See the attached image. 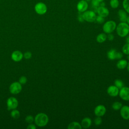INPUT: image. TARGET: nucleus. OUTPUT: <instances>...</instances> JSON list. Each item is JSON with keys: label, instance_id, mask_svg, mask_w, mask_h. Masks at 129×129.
I'll return each mask as SVG.
<instances>
[{"label": "nucleus", "instance_id": "nucleus-1", "mask_svg": "<svg viewBox=\"0 0 129 129\" xmlns=\"http://www.w3.org/2000/svg\"><path fill=\"white\" fill-rule=\"evenodd\" d=\"M49 121L48 116L44 113H38L34 118L35 124L39 127H43L47 125Z\"/></svg>", "mask_w": 129, "mask_h": 129}, {"label": "nucleus", "instance_id": "nucleus-2", "mask_svg": "<svg viewBox=\"0 0 129 129\" xmlns=\"http://www.w3.org/2000/svg\"><path fill=\"white\" fill-rule=\"evenodd\" d=\"M116 32L117 35L121 37H124L129 33V25L125 22L120 23L116 27Z\"/></svg>", "mask_w": 129, "mask_h": 129}, {"label": "nucleus", "instance_id": "nucleus-3", "mask_svg": "<svg viewBox=\"0 0 129 129\" xmlns=\"http://www.w3.org/2000/svg\"><path fill=\"white\" fill-rule=\"evenodd\" d=\"M116 25L114 21H109L106 22L103 26V31L107 34L111 33L116 28Z\"/></svg>", "mask_w": 129, "mask_h": 129}, {"label": "nucleus", "instance_id": "nucleus-4", "mask_svg": "<svg viewBox=\"0 0 129 129\" xmlns=\"http://www.w3.org/2000/svg\"><path fill=\"white\" fill-rule=\"evenodd\" d=\"M22 89V84L19 82H14L12 83L9 87V91L12 94H18L21 92Z\"/></svg>", "mask_w": 129, "mask_h": 129}, {"label": "nucleus", "instance_id": "nucleus-5", "mask_svg": "<svg viewBox=\"0 0 129 129\" xmlns=\"http://www.w3.org/2000/svg\"><path fill=\"white\" fill-rule=\"evenodd\" d=\"M34 10L37 14L42 15L46 13L47 8L44 3L42 2H38L35 5Z\"/></svg>", "mask_w": 129, "mask_h": 129}, {"label": "nucleus", "instance_id": "nucleus-6", "mask_svg": "<svg viewBox=\"0 0 129 129\" xmlns=\"http://www.w3.org/2000/svg\"><path fill=\"white\" fill-rule=\"evenodd\" d=\"M85 21L88 22H93L96 20V15L94 12L92 11H85L82 15Z\"/></svg>", "mask_w": 129, "mask_h": 129}, {"label": "nucleus", "instance_id": "nucleus-7", "mask_svg": "<svg viewBox=\"0 0 129 129\" xmlns=\"http://www.w3.org/2000/svg\"><path fill=\"white\" fill-rule=\"evenodd\" d=\"M18 106V100L14 97H10L7 100V106L8 110L16 109Z\"/></svg>", "mask_w": 129, "mask_h": 129}, {"label": "nucleus", "instance_id": "nucleus-8", "mask_svg": "<svg viewBox=\"0 0 129 129\" xmlns=\"http://www.w3.org/2000/svg\"><path fill=\"white\" fill-rule=\"evenodd\" d=\"M119 97L123 100L129 101V87H123L120 89Z\"/></svg>", "mask_w": 129, "mask_h": 129}, {"label": "nucleus", "instance_id": "nucleus-9", "mask_svg": "<svg viewBox=\"0 0 129 129\" xmlns=\"http://www.w3.org/2000/svg\"><path fill=\"white\" fill-rule=\"evenodd\" d=\"M106 111L105 107L103 105H98L94 109V114L97 116H103Z\"/></svg>", "mask_w": 129, "mask_h": 129}, {"label": "nucleus", "instance_id": "nucleus-10", "mask_svg": "<svg viewBox=\"0 0 129 129\" xmlns=\"http://www.w3.org/2000/svg\"><path fill=\"white\" fill-rule=\"evenodd\" d=\"M23 57V54L19 50H15L13 51L11 54V58L15 62L21 61Z\"/></svg>", "mask_w": 129, "mask_h": 129}, {"label": "nucleus", "instance_id": "nucleus-11", "mask_svg": "<svg viewBox=\"0 0 129 129\" xmlns=\"http://www.w3.org/2000/svg\"><path fill=\"white\" fill-rule=\"evenodd\" d=\"M108 94L111 97H115L118 95L119 89L115 85L110 86L107 89Z\"/></svg>", "mask_w": 129, "mask_h": 129}, {"label": "nucleus", "instance_id": "nucleus-12", "mask_svg": "<svg viewBox=\"0 0 129 129\" xmlns=\"http://www.w3.org/2000/svg\"><path fill=\"white\" fill-rule=\"evenodd\" d=\"M120 115L122 118L125 120L129 119V106L124 105L120 108Z\"/></svg>", "mask_w": 129, "mask_h": 129}, {"label": "nucleus", "instance_id": "nucleus-13", "mask_svg": "<svg viewBox=\"0 0 129 129\" xmlns=\"http://www.w3.org/2000/svg\"><path fill=\"white\" fill-rule=\"evenodd\" d=\"M88 4L86 1L82 0L77 4V9L80 12H83L87 10L88 8Z\"/></svg>", "mask_w": 129, "mask_h": 129}, {"label": "nucleus", "instance_id": "nucleus-14", "mask_svg": "<svg viewBox=\"0 0 129 129\" xmlns=\"http://www.w3.org/2000/svg\"><path fill=\"white\" fill-rule=\"evenodd\" d=\"M97 12L98 15L102 17H106L109 15L108 10L103 6H100L97 9Z\"/></svg>", "mask_w": 129, "mask_h": 129}, {"label": "nucleus", "instance_id": "nucleus-15", "mask_svg": "<svg viewBox=\"0 0 129 129\" xmlns=\"http://www.w3.org/2000/svg\"><path fill=\"white\" fill-rule=\"evenodd\" d=\"M91 123L92 120L90 118L85 117L82 119L81 125L82 126V127H83L84 128H87L91 126Z\"/></svg>", "mask_w": 129, "mask_h": 129}, {"label": "nucleus", "instance_id": "nucleus-16", "mask_svg": "<svg viewBox=\"0 0 129 129\" xmlns=\"http://www.w3.org/2000/svg\"><path fill=\"white\" fill-rule=\"evenodd\" d=\"M118 14L119 16L120 21L121 22H126L127 18L126 12L122 10H119L118 12Z\"/></svg>", "mask_w": 129, "mask_h": 129}, {"label": "nucleus", "instance_id": "nucleus-17", "mask_svg": "<svg viewBox=\"0 0 129 129\" xmlns=\"http://www.w3.org/2000/svg\"><path fill=\"white\" fill-rule=\"evenodd\" d=\"M117 53V52L115 49H111L107 52V57L110 60H114L116 59Z\"/></svg>", "mask_w": 129, "mask_h": 129}, {"label": "nucleus", "instance_id": "nucleus-18", "mask_svg": "<svg viewBox=\"0 0 129 129\" xmlns=\"http://www.w3.org/2000/svg\"><path fill=\"white\" fill-rule=\"evenodd\" d=\"M127 65V62L125 59H121L119 60L116 64V67L118 69L120 70H122L125 69Z\"/></svg>", "mask_w": 129, "mask_h": 129}, {"label": "nucleus", "instance_id": "nucleus-19", "mask_svg": "<svg viewBox=\"0 0 129 129\" xmlns=\"http://www.w3.org/2000/svg\"><path fill=\"white\" fill-rule=\"evenodd\" d=\"M81 125L78 122L74 121L70 123L68 126V129H81Z\"/></svg>", "mask_w": 129, "mask_h": 129}, {"label": "nucleus", "instance_id": "nucleus-20", "mask_svg": "<svg viewBox=\"0 0 129 129\" xmlns=\"http://www.w3.org/2000/svg\"><path fill=\"white\" fill-rule=\"evenodd\" d=\"M107 39V36L105 33H100L97 35L96 40L99 43L104 42Z\"/></svg>", "mask_w": 129, "mask_h": 129}, {"label": "nucleus", "instance_id": "nucleus-21", "mask_svg": "<svg viewBox=\"0 0 129 129\" xmlns=\"http://www.w3.org/2000/svg\"><path fill=\"white\" fill-rule=\"evenodd\" d=\"M11 116L12 118L15 119L19 118L20 116V112L18 110L16 109H13L11 112Z\"/></svg>", "mask_w": 129, "mask_h": 129}, {"label": "nucleus", "instance_id": "nucleus-22", "mask_svg": "<svg viewBox=\"0 0 129 129\" xmlns=\"http://www.w3.org/2000/svg\"><path fill=\"white\" fill-rule=\"evenodd\" d=\"M122 104L118 101H116L114 102L112 105V107L113 108V110H118L119 109H120V108L122 107Z\"/></svg>", "mask_w": 129, "mask_h": 129}, {"label": "nucleus", "instance_id": "nucleus-23", "mask_svg": "<svg viewBox=\"0 0 129 129\" xmlns=\"http://www.w3.org/2000/svg\"><path fill=\"white\" fill-rule=\"evenodd\" d=\"M114 85L117 87L119 89H121L122 87H123L124 84L123 82L119 79H116L114 81Z\"/></svg>", "mask_w": 129, "mask_h": 129}, {"label": "nucleus", "instance_id": "nucleus-24", "mask_svg": "<svg viewBox=\"0 0 129 129\" xmlns=\"http://www.w3.org/2000/svg\"><path fill=\"white\" fill-rule=\"evenodd\" d=\"M122 51L123 53L127 55L129 54V43H127L123 46Z\"/></svg>", "mask_w": 129, "mask_h": 129}, {"label": "nucleus", "instance_id": "nucleus-25", "mask_svg": "<svg viewBox=\"0 0 129 129\" xmlns=\"http://www.w3.org/2000/svg\"><path fill=\"white\" fill-rule=\"evenodd\" d=\"M110 5L112 8L115 9L118 7L119 5V2L118 0H111L110 2Z\"/></svg>", "mask_w": 129, "mask_h": 129}, {"label": "nucleus", "instance_id": "nucleus-26", "mask_svg": "<svg viewBox=\"0 0 129 129\" xmlns=\"http://www.w3.org/2000/svg\"><path fill=\"white\" fill-rule=\"evenodd\" d=\"M123 8L124 10L129 13V0H124L122 3Z\"/></svg>", "mask_w": 129, "mask_h": 129}, {"label": "nucleus", "instance_id": "nucleus-27", "mask_svg": "<svg viewBox=\"0 0 129 129\" xmlns=\"http://www.w3.org/2000/svg\"><path fill=\"white\" fill-rule=\"evenodd\" d=\"M25 121L28 123H31L34 121V118L32 115H28L25 117Z\"/></svg>", "mask_w": 129, "mask_h": 129}, {"label": "nucleus", "instance_id": "nucleus-28", "mask_svg": "<svg viewBox=\"0 0 129 129\" xmlns=\"http://www.w3.org/2000/svg\"><path fill=\"white\" fill-rule=\"evenodd\" d=\"M27 78H26V77L24 76H22L21 77H20L19 79V82L21 84H25L27 83Z\"/></svg>", "mask_w": 129, "mask_h": 129}, {"label": "nucleus", "instance_id": "nucleus-29", "mask_svg": "<svg viewBox=\"0 0 129 129\" xmlns=\"http://www.w3.org/2000/svg\"><path fill=\"white\" fill-rule=\"evenodd\" d=\"M102 119L100 116H97L94 119V123L96 125H99L102 123Z\"/></svg>", "mask_w": 129, "mask_h": 129}, {"label": "nucleus", "instance_id": "nucleus-30", "mask_svg": "<svg viewBox=\"0 0 129 129\" xmlns=\"http://www.w3.org/2000/svg\"><path fill=\"white\" fill-rule=\"evenodd\" d=\"M32 56V53L30 51H26L25 52V53L23 54V57L25 59H30Z\"/></svg>", "mask_w": 129, "mask_h": 129}, {"label": "nucleus", "instance_id": "nucleus-31", "mask_svg": "<svg viewBox=\"0 0 129 129\" xmlns=\"http://www.w3.org/2000/svg\"><path fill=\"white\" fill-rule=\"evenodd\" d=\"M96 21L98 23H102L104 21V17H102L99 15L98 16H96Z\"/></svg>", "mask_w": 129, "mask_h": 129}, {"label": "nucleus", "instance_id": "nucleus-32", "mask_svg": "<svg viewBox=\"0 0 129 129\" xmlns=\"http://www.w3.org/2000/svg\"><path fill=\"white\" fill-rule=\"evenodd\" d=\"M99 2L97 0H92V5L95 8H98L99 6Z\"/></svg>", "mask_w": 129, "mask_h": 129}, {"label": "nucleus", "instance_id": "nucleus-33", "mask_svg": "<svg viewBox=\"0 0 129 129\" xmlns=\"http://www.w3.org/2000/svg\"><path fill=\"white\" fill-rule=\"evenodd\" d=\"M36 126L35 124L31 123H30V124H29V125H28V126L27 127V128L28 129H35L36 128Z\"/></svg>", "mask_w": 129, "mask_h": 129}, {"label": "nucleus", "instance_id": "nucleus-34", "mask_svg": "<svg viewBox=\"0 0 129 129\" xmlns=\"http://www.w3.org/2000/svg\"><path fill=\"white\" fill-rule=\"evenodd\" d=\"M107 38L109 41H112L114 39V36L113 34L109 33L107 36Z\"/></svg>", "mask_w": 129, "mask_h": 129}, {"label": "nucleus", "instance_id": "nucleus-35", "mask_svg": "<svg viewBox=\"0 0 129 129\" xmlns=\"http://www.w3.org/2000/svg\"><path fill=\"white\" fill-rule=\"evenodd\" d=\"M122 57V54L120 52H117L116 55V59H120Z\"/></svg>", "mask_w": 129, "mask_h": 129}, {"label": "nucleus", "instance_id": "nucleus-36", "mask_svg": "<svg viewBox=\"0 0 129 129\" xmlns=\"http://www.w3.org/2000/svg\"><path fill=\"white\" fill-rule=\"evenodd\" d=\"M78 20H79V21H80V22H83V21H84V19H83V16H82V15L79 16L78 17Z\"/></svg>", "mask_w": 129, "mask_h": 129}, {"label": "nucleus", "instance_id": "nucleus-37", "mask_svg": "<svg viewBox=\"0 0 129 129\" xmlns=\"http://www.w3.org/2000/svg\"><path fill=\"white\" fill-rule=\"evenodd\" d=\"M126 41L127 43H129V36L126 37Z\"/></svg>", "mask_w": 129, "mask_h": 129}, {"label": "nucleus", "instance_id": "nucleus-38", "mask_svg": "<svg viewBox=\"0 0 129 129\" xmlns=\"http://www.w3.org/2000/svg\"><path fill=\"white\" fill-rule=\"evenodd\" d=\"M126 22H127V24L129 25V16L127 18V20H126Z\"/></svg>", "mask_w": 129, "mask_h": 129}, {"label": "nucleus", "instance_id": "nucleus-39", "mask_svg": "<svg viewBox=\"0 0 129 129\" xmlns=\"http://www.w3.org/2000/svg\"><path fill=\"white\" fill-rule=\"evenodd\" d=\"M127 71L129 72V62L127 63Z\"/></svg>", "mask_w": 129, "mask_h": 129}, {"label": "nucleus", "instance_id": "nucleus-40", "mask_svg": "<svg viewBox=\"0 0 129 129\" xmlns=\"http://www.w3.org/2000/svg\"><path fill=\"white\" fill-rule=\"evenodd\" d=\"M97 1H98L99 2H102L103 0H97Z\"/></svg>", "mask_w": 129, "mask_h": 129}, {"label": "nucleus", "instance_id": "nucleus-41", "mask_svg": "<svg viewBox=\"0 0 129 129\" xmlns=\"http://www.w3.org/2000/svg\"><path fill=\"white\" fill-rule=\"evenodd\" d=\"M129 55V54H128ZM127 58H128V60H129V55L128 56V57H127Z\"/></svg>", "mask_w": 129, "mask_h": 129}]
</instances>
